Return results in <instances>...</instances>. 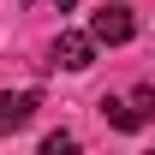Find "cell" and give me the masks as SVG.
<instances>
[{"label":"cell","instance_id":"obj_1","mask_svg":"<svg viewBox=\"0 0 155 155\" xmlns=\"http://www.w3.org/2000/svg\"><path fill=\"white\" fill-rule=\"evenodd\" d=\"M131 30H137V18H131V6H101L96 18H90V36H96V48L107 42V48H119V42H131Z\"/></svg>","mask_w":155,"mask_h":155},{"label":"cell","instance_id":"obj_2","mask_svg":"<svg viewBox=\"0 0 155 155\" xmlns=\"http://www.w3.org/2000/svg\"><path fill=\"white\" fill-rule=\"evenodd\" d=\"M90 60H96V36H84V30H60V42H54V66L84 72Z\"/></svg>","mask_w":155,"mask_h":155},{"label":"cell","instance_id":"obj_3","mask_svg":"<svg viewBox=\"0 0 155 155\" xmlns=\"http://www.w3.org/2000/svg\"><path fill=\"white\" fill-rule=\"evenodd\" d=\"M36 107H42L36 90H0V137L18 131V125H30V114H36Z\"/></svg>","mask_w":155,"mask_h":155},{"label":"cell","instance_id":"obj_4","mask_svg":"<svg viewBox=\"0 0 155 155\" xmlns=\"http://www.w3.org/2000/svg\"><path fill=\"white\" fill-rule=\"evenodd\" d=\"M101 114H107V119H114V125H119V131H137V125H143V114H137V107H131V101H119V96H101Z\"/></svg>","mask_w":155,"mask_h":155},{"label":"cell","instance_id":"obj_5","mask_svg":"<svg viewBox=\"0 0 155 155\" xmlns=\"http://www.w3.org/2000/svg\"><path fill=\"white\" fill-rule=\"evenodd\" d=\"M66 149H72V137H66V131H54L48 143H42V155H66Z\"/></svg>","mask_w":155,"mask_h":155},{"label":"cell","instance_id":"obj_6","mask_svg":"<svg viewBox=\"0 0 155 155\" xmlns=\"http://www.w3.org/2000/svg\"><path fill=\"white\" fill-rule=\"evenodd\" d=\"M131 107H137L143 119H149V114H155V90H137V96H131Z\"/></svg>","mask_w":155,"mask_h":155},{"label":"cell","instance_id":"obj_7","mask_svg":"<svg viewBox=\"0 0 155 155\" xmlns=\"http://www.w3.org/2000/svg\"><path fill=\"white\" fill-rule=\"evenodd\" d=\"M54 6H60V12H72V6H78V0H54Z\"/></svg>","mask_w":155,"mask_h":155}]
</instances>
